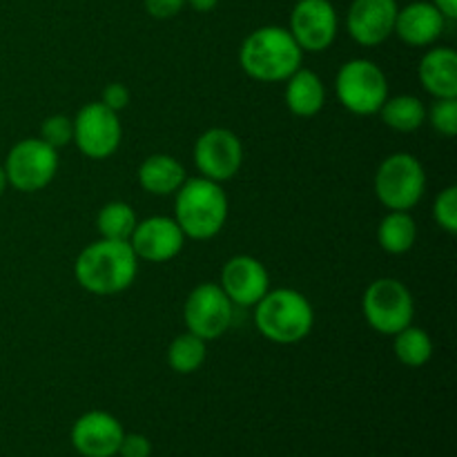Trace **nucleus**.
<instances>
[{"mask_svg":"<svg viewBox=\"0 0 457 457\" xmlns=\"http://www.w3.org/2000/svg\"><path fill=\"white\" fill-rule=\"evenodd\" d=\"M138 259L129 241L98 239L85 245L74 262V277L92 295H119L134 284Z\"/></svg>","mask_w":457,"mask_h":457,"instance_id":"obj_1","label":"nucleus"},{"mask_svg":"<svg viewBox=\"0 0 457 457\" xmlns=\"http://www.w3.org/2000/svg\"><path fill=\"white\" fill-rule=\"evenodd\" d=\"M303 52L288 27L263 25L250 31L239 49V65L259 83H284L302 67Z\"/></svg>","mask_w":457,"mask_h":457,"instance_id":"obj_2","label":"nucleus"},{"mask_svg":"<svg viewBox=\"0 0 457 457\" xmlns=\"http://www.w3.org/2000/svg\"><path fill=\"white\" fill-rule=\"evenodd\" d=\"M228 196L221 183L205 177L186 179L174 195V221L179 223L186 239H214L226 228Z\"/></svg>","mask_w":457,"mask_h":457,"instance_id":"obj_3","label":"nucleus"},{"mask_svg":"<svg viewBox=\"0 0 457 457\" xmlns=\"http://www.w3.org/2000/svg\"><path fill=\"white\" fill-rule=\"evenodd\" d=\"M254 326L268 342L290 346L311 335L315 311L306 295L299 290H268L254 306Z\"/></svg>","mask_w":457,"mask_h":457,"instance_id":"obj_4","label":"nucleus"},{"mask_svg":"<svg viewBox=\"0 0 457 457\" xmlns=\"http://www.w3.org/2000/svg\"><path fill=\"white\" fill-rule=\"evenodd\" d=\"M427 192L424 165L409 152H395L379 163L375 172V195L386 210L409 212Z\"/></svg>","mask_w":457,"mask_h":457,"instance_id":"obj_5","label":"nucleus"},{"mask_svg":"<svg viewBox=\"0 0 457 457\" xmlns=\"http://www.w3.org/2000/svg\"><path fill=\"white\" fill-rule=\"evenodd\" d=\"M335 92L344 110L357 116L378 114L388 98V79L378 62L353 58L344 62L335 79Z\"/></svg>","mask_w":457,"mask_h":457,"instance_id":"obj_6","label":"nucleus"},{"mask_svg":"<svg viewBox=\"0 0 457 457\" xmlns=\"http://www.w3.org/2000/svg\"><path fill=\"white\" fill-rule=\"evenodd\" d=\"M361 312L364 320L375 333L397 335L406 326L413 324L415 302L411 290L393 277H379L361 297Z\"/></svg>","mask_w":457,"mask_h":457,"instance_id":"obj_7","label":"nucleus"},{"mask_svg":"<svg viewBox=\"0 0 457 457\" xmlns=\"http://www.w3.org/2000/svg\"><path fill=\"white\" fill-rule=\"evenodd\" d=\"M7 183L18 192H40L58 172V150L43 138H21L3 163Z\"/></svg>","mask_w":457,"mask_h":457,"instance_id":"obj_8","label":"nucleus"},{"mask_svg":"<svg viewBox=\"0 0 457 457\" xmlns=\"http://www.w3.org/2000/svg\"><path fill=\"white\" fill-rule=\"evenodd\" d=\"M235 320V303L219 284H199L183 303L186 328L205 342L223 337Z\"/></svg>","mask_w":457,"mask_h":457,"instance_id":"obj_9","label":"nucleus"},{"mask_svg":"<svg viewBox=\"0 0 457 457\" xmlns=\"http://www.w3.org/2000/svg\"><path fill=\"white\" fill-rule=\"evenodd\" d=\"M123 128L116 112L98 103H87L74 116V145L92 161L110 159L120 145Z\"/></svg>","mask_w":457,"mask_h":457,"instance_id":"obj_10","label":"nucleus"},{"mask_svg":"<svg viewBox=\"0 0 457 457\" xmlns=\"http://www.w3.org/2000/svg\"><path fill=\"white\" fill-rule=\"evenodd\" d=\"M288 31L297 40L302 52H326L337 38V9L330 0H295Z\"/></svg>","mask_w":457,"mask_h":457,"instance_id":"obj_11","label":"nucleus"},{"mask_svg":"<svg viewBox=\"0 0 457 457\" xmlns=\"http://www.w3.org/2000/svg\"><path fill=\"white\" fill-rule=\"evenodd\" d=\"M195 165L210 181H230L244 165V145L232 129L210 128L196 138Z\"/></svg>","mask_w":457,"mask_h":457,"instance_id":"obj_12","label":"nucleus"},{"mask_svg":"<svg viewBox=\"0 0 457 457\" xmlns=\"http://www.w3.org/2000/svg\"><path fill=\"white\" fill-rule=\"evenodd\" d=\"M129 245L138 262L165 263L179 257L186 245V235L172 217H147L137 223Z\"/></svg>","mask_w":457,"mask_h":457,"instance_id":"obj_13","label":"nucleus"},{"mask_svg":"<svg viewBox=\"0 0 457 457\" xmlns=\"http://www.w3.org/2000/svg\"><path fill=\"white\" fill-rule=\"evenodd\" d=\"M397 0H353L346 13V29L361 47H378L395 29Z\"/></svg>","mask_w":457,"mask_h":457,"instance_id":"obj_14","label":"nucleus"},{"mask_svg":"<svg viewBox=\"0 0 457 457\" xmlns=\"http://www.w3.org/2000/svg\"><path fill=\"white\" fill-rule=\"evenodd\" d=\"M123 424L107 411H87L71 427V446L83 457L119 455Z\"/></svg>","mask_w":457,"mask_h":457,"instance_id":"obj_15","label":"nucleus"},{"mask_svg":"<svg viewBox=\"0 0 457 457\" xmlns=\"http://www.w3.org/2000/svg\"><path fill=\"white\" fill-rule=\"evenodd\" d=\"M219 286L235 306L254 308L259 299L270 290V277H268L266 266L257 257L237 254V257L228 259L223 266Z\"/></svg>","mask_w":457,"mask_h":457,"instance_id":"obj_16","label":"nucleus"},{"mask_svg":"<svg viewBox=\"0 0 457 457\" xmlns=\"http://www.w3.org/2000/svg\"><path fill=\"white\" fill-rule=\"evenodd\" d=\"M446 18L431 0H415L397 9L393 34L411 47H428L442 36Z\"/></svg>","mask_w":457,"mask_h":457,"instance_id":"obj_17","label":"nucleus"},{"mask_svg":"<svg viewBox=\"0 0 457 457\" xmlns=\"http://www.w3.org/2000/svg\"><path fill=\"white\" fill-rule=\"evenodd\" d=\"M422 87L433 98L457 96V54L451 47H433L422 56L418 67Z\"/></svg>","mask_w":457,"mask_h":457,"instance_id":"obj_18","label":"nucleus"},{"mask_svg":"<svg viewBox=\"0 0 457 457\" xmlns=\"http://www.w3.org/2000/svg\"><path fill=\"white\" fill-rule=\"evenodd\" d=\"M286 83V105H288L290 114L299 116V119H311V116L320 114L324 110L326 103V87L324 80L311 70L299 67Z\"/></svg>","mask_w":457,"mask_h":457,"instance_id":"obj_19","label":"nucleus"},{"mask_svg":"<svg viewBox=\"0 0 457 457\" xmlns=\"http://www.w3.org/2000/svg\"><path fill=\"white\" fill-rule=\"evenodd\" d=\"M186 168L170 154H152L138 168V183L154 196H172L186 183Z\"/></svg>","mask_w":457,"mask_h":457,"instance_id":"obj_20","label":"nucleus"},{"mask_svg":"<svg viewBox=\"0 0 457 457\" xmlns=\"http://www.w3.org/2000/svg\"><path fill=\"white\" fill-rule=\"evenodd\" d=\"M418 241V223L409 212L391 210L378 226V244L388 254H406Z\"/></svg>","mask_w":457,"mask_h":457,"instance_id":"obj_21","label":"nucleus"},{"mask_svg":"<svg viewBox=\"0 0 457 457\" xmlns=\"http://www.w3.org/2000/svg\"><path fill=\"white\" fill-rule=\"evenodd\" d=\"M382 116L384 125L395 132H415L427 120V107L413 94H400V96H388L382 110L378 112Z\"/></svg>","mask_w":457,"mask_h":457,"instance_id":"obj_22","label":"nucleus"},{"mask_svg":"<svg viewBox=\"0 0 457 457\" xmlns=\"http://www.w3.org/2000/svg\"><path fill=\"white\" fill-rule=\"evenodd\" d=\"M393 353H395L400 364L409 366V369H420V366L431 361L433 339L427 330L411 324L397 335H393Z\"/></svg>","mask_w":457,"mask_h":457,"instance_id":"obj_23","label":"nucleus"},{"mask_svg":"<svg viewBox=\"0 0 457 457\" xmlns=\"http://www.w3.org/2000/svg\"><path fill=\"white\" fill-rule=\"evenodd\" d=\"M205 357H208V342L192 335L190 330L174 337L168 346V364L179 375L196 373L205 364Z\"/></svg>","mask_w":457,"mask_h":457,"instance_id":"obj_24","label":"nucleus"},{"mask_svg":"<svg viewBox=\"0 0 457 457\" xmlns=\"http://www.w3.org/2000/svg\"><path fill=\"white\" fill-rule=\"evenodd\" d=\"M137 223V212L125 201H110V204L103 205L96 217V228L101 239L112 241H129Z\"/></svg>","mask_w":457,"mask_h":457,"instance_id":"obj_25","label":"nucleus"},{"mask_svg":"<svg viewBox=\"0 0 457 457\" xmlns=\"http://www.w3.org/2000/svg\"><path fill=\"white\" fill-rule=\"evenodd\" d=\"M427 120L437 134L453 138L457 134V96L455 98H436L431 110L427 112Z\"/></svg>","mask_w":457,"mask_h":457,"instance_id":"obj_26","label":"nucleus"},{"mask_svg":"<svg viewBox=\"0 0 457 457\" xmlns=\"http://www.w3.org/2000/svg\"><path fill=\"white\" fill-rule=\"evenodd\" d=\"M54 150L70 145L74 141V119L65 114H52L40 123V137Z\"/></svg>","mask_w":457,"mask_h":457,"instance_id":"obj_27","label":"nucleus"},{"mask_svg":"<svg viewBox=\"0 0 457 457\" xmlns=\"http://www.w3.org/2000/svg\"><path fill=\"white\" fill-rule=\"evenodd\" d=\"M433 219H436L437 226L442 228L449 235L457 232V187L449 186L436 196V204H433Z\"/></svg>","mask_w":457,"mask_h":457,"instance_id":"obj_28","label":"nucleus"},{"mask_svg":"<svg viewBox=\"0 0 457 457\" xmlns=\"http://www.w3.org/2000/svg\"><path fill=\"white\" fill-rule=\"evenodd\" d=\"M120 457H150L152 455V442L150 437L143 433H125L119 446Z\"/></svg>","mask_w":457,"mask_h":457,"instance_id":"obj_29","label":"nucleus"},{"mask_svg":"<svg viewBox=\"0 0 457 457\" xmlns=\"http://www.w3.org/2000/svg\"><path fill=\"white\" fill-rule=\"evenodd\" d=\"M129 98H132V94H129V89L125 87L123 83H110L105 89H103L101 103L119 114V112H123L125 107L129 105Z\"/></svg>","mask_w":457,"mask_h":457,"instance_id":"obj_30","label":"nucleus"},{"mask_svg":"<svg viewBox=\"0 0 457 457\" xmlns=\"http://www.w3.org/2000/svg\"><path fill=\"white\" fill-rule=\"evenodd\" d=\"M145 4V12L150 13L156 21H168L174 18L177 13H181V9L186 7V0H143Z\"/></svg>","mask_w":457,"mask_h":457,"instance_id":"obj_31","label":"nucleus"},{"mask_svg":"<svg viewBox=\"0 0 457 457\" xmlns=\"http://www.w3.org/2000/svg\"><path fill=\"white\" fill-rule=\"evenodd\" d=\"M433 4H436L437 9L442 12V16L446 18V21H455L457 16V0H431Z\"/></svg>","mask_w":457,"mask_h":457,"instance_id":"obj_32","label":"nucleus"},{"mask_svg":"<svg viewBox=\"0 0 457 457\" xmlns=\"http://www.w3.org/2000/svg\"><path fill=\"white\" fill-rule=\"evenodd\" d=\"M186 4H190V7L199 13H210L217 9L219 0H186Z\"/></svg>","mask_w":457,"mask_h":457,"instance_id":"obj_33","label":"nucleus"},{"mask_svg":"<svg viewBox=\"0 0 457 457\" xmlns=\"http://www.w3.org/2000/svg\"><path fill=\"white\" fill-rule=\"evenodd\" d=\"M7 186H9V183H7V177H4V168H3V165H0V196L4 195Z\"/></svg>","mask_w":457,"mask_h":457,"instance_id":"obj_34","label":"nucleus"}]
</instances>
